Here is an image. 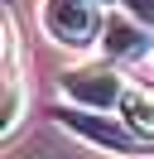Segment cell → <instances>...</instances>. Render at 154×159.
Segmentation results:
<instances>
[{
  "mask_svg": "<svg viewBox=\"0 0 154 159\" xmlns=\"http://www.w3.org/2000/svg\"><path fill=\"white\" fill-rule=\"evenodd\" d=\"M63 120L67 130H77L82 140H92L96 149H111V154H135V149L144 145L140 135H135L130 125H125L120 116H96V111H87V106H72V111H63Z\"/></svg>",
  "mask_w": 154,
  "mask_h": 159,
  "instance_id": "3",
  "label": "cell"
},
{
  "mask_svg": "<svg viewBox=\"0 0 154 159\" xmlns=\"http://www.w3.org/2000/svg\"><path fill=\"white\" fill-rule=\"evenodd\" d=\"M38 24L63 48H87V43H101L106 15H101L96 0H43L38 5Z\"/></svg>",
  "mask_w": 154,
  "mask_h": 159,
  "instance_id": "1",
  "label": "cell"
},
{
  "mask_svg": "<svg viewBox=\"0 0 154 159\" xmlns=\"http://www.w3.org/2000/svg\"><path fill=\"white\" fill-rule=\"evenodd\" d=\"M101 53L116 63H135L144 53H154V39H149V24H140L130 10H106V24H101Z\"/></svg>",
  "mask_w": 154,
  "mask_h": 159,
  "instance_id": "4",
  "label": "cell"
},
{
  "mask_svg": "<svg viewBox=\"0 0 154 159\" xmlns=\"http://www.w3.org/2000/svg\"><path fill=\"white\" fill-rule=\"evenodd\" d=\"M96 5H106V10H120V5H125V0H96Z\"/></svg>",
  "mask_w": 154,
  "mask_h": 159,
  "instance_id": "8",
  "label": "cell"
},
{
  "mask_svg": "<svg viewBox=\"0 0 154 159\" xmlns=\"http://www.w3.org/2000/svg\"><path fill=\"white\" fill-rule=\"evenodd\" d=\"M125 10H130L140 24H149V29H154V0H125Z\"/></svg>",
  "mask_w": 154,
  "mask_h": 159,
  "instance_id": "7",
  "label": "cell"
},
{
  "mask_svg": "<svg viewBox=\"0 0 154 159\" xmlns=\"http://www.w3.org/2000/svg\"><path fill=\"white\" fill-rule=\"evenodd\" d=\"M58 92H63L72 106L111 111V106H120V97L130 87H125V77L111 68V63H77V68H67L63 77H58Z\"/></svg>",
  "mask_w": 154,
  "mask_h": 159,
  "instance_id": "2",
  "label": "cell"
},
{
  "mask_svg": "<svg viewBox=\"0 0 154 159\" xmlns=\"http://www.w3.org/2000/svg\"><path fill=\"white\" fill-rule=\"evenodd\" d=\"M24 106H29V92H24V77H19L15 15L5 10V97H0V125H5V135H15V130H19V120H24Z\"/></svg>",
  "mask_w": 154,
  "mask_h": 159,
  "instance_id": "5",
  "label": "cell"
},
{
  "mask_svg": "<svg viewBox=\"0 0 154 159\" xmlns=\"http://www.w3.org/2000/svg\"><path fill=\"white\" fill-rule=\"evenodd\" d=\"M116 111H120V120H125L140 140H154V92H149V87H130Z\"/></svg>",
  "mask_w": 154,
  "mask_h": 159,
  "instance_id": "6",
  "label": "cell"
}]
</instances>
